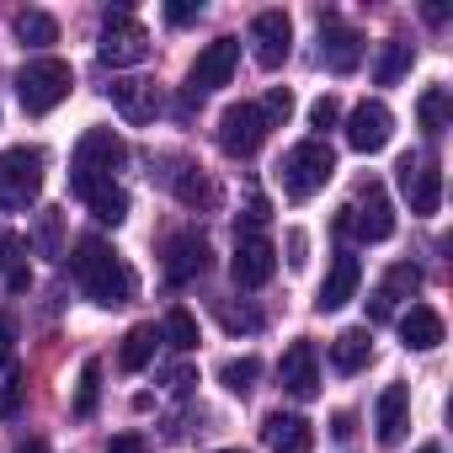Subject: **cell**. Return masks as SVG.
<instances>
[{"label":"cell","instance_id":"cell-1","mask_svg":"<svg viewBox=\"0 0 453 453\" xmlns=\"http://www.w3.org/2000/svg\"><path fill=\"white\" fill-rule=\"evenodd\" d=\"M70 273H75V283L86 288V299H91V304H102V310L128 304V299H134V288H139L134 267H128L107 241H96V235H86V241L70 251Z\"/></svg>","mask_w":453,"mask_h":453},{"label":"cell","instance_id":"cell-2","mask_svg":"<svg viewBox=\"0 0 453 453\" xmlns=\"http://www.w3.org/2000/svg\"><path fill=\"white\" fill-rule=\"evenodd\" d=\"M123 160H128L123 139H118L112 128H91V134L75 144V160H70V192L86 203L96 187H112V176H118Z\"/></svg>","mask_w":453,"mask_h":453},{"label":"cell","instance_id":"cell-3","mask_svg":"<svg viewBox=\"0 0 453 453\" xmlns=\"http://www.w3.org/2000/svg\"><path fill=\"white\" fill-rule=\"evenodd\" d=\"M278 176H283V192H288L294 203H310V197L336 176V150H331L326 139H299V144L283 155Z\"/></svg>","mask_w":453,"mask_h":453},{"label":"cell","instance_id":"cell-4","mask_svg":"<svg viewBox=\"0 0 453 453\" xmlns=\"http://www.w3.org/2000/svg\"><path fill=\"white\" fill-rule=\"evenodd\" d=\"M70 86H75V70H70L65 59H33V65H22V75H17L22 112H33V118L54 112V107L70 96Z\"/></svg>","mask_w":453,"mask_h":453},{"label":"cell","instance_id":"cell-5","mask_svg":"<svg viewBox=\"0 0 453 453\" xmlns=\"http://www.w3.org/2000/svg\"><path fill=\"white\" fill-rule=\"evenodd\" d=\"M43 192V150L12 144L0 150V208H33Z\"/></svg>","mask_w":453,"mask_h":453},{"label":"cell","instance_id":"cell-6","mask_svg":"<svg viewBox=\"0 0 453 453\" xmlns=\"http://www.w3.org/2000/svg\"><path fill=\"white\" fill-rule=\"evenodd\" d=\"M96 59H102L107 70H128V65H144V59H150V33L134 22L128 6L107 12V22H102V43H96Z\"/></svg>","mask_w":453,"mask_h":453},{"label":"cell","instance_id":"cell-7","mask_svg":"<svg viewBox=\"0 0 453 453\" xmlns=\"http://www.w3.org/2000/svg\"><path fill=\"white\" fill-rule=\"evenodd\" d=\"M342 230H352L357 241H368V246H379V241H389L395 235V208H389V192L384 187H363L357 192V203H347L342 208Z\"/></svg>","mask_w":453,"mask_h":453},{"label":"cell","instance_id":"cell-8","mask_svg":"<svg viewBox=\"0 0 453 453\" xmlns=\"http://www.w3.org/2000/svg\"><path fill=\"white\" fill-rule=\"evenodd\" d=\"M262 139H267V118H262L257 102H235V107L219 112V150H224V155L246 160V155L262 150Z\"/></svg>","mask_w":453,"mask_h":453},{"label":"cell","instance_id":"cell-9","mask_svg":"<svg viewBox=\"0 0 453 453\" xmlns=\"http://www.w3.org/2000/svg\"><path fill=\"white\" fill-rule=\"evenodd\" d=\"M395 181H400L411 213H437L442 208V165L432 155H405L395 165Z\"/></svg>","mask_w":453,"mask_h":453},{"label":"cell","instance_id":"cell-10","mask_svg":"<svg viewBox=\"0 0 453 453\" xmlns=\"http://www.w3.org/2000/svg\"><path fill=\"white\" fill-rule=\"evenodd\" d=\"M235 65H241V38H213V43L197 54V65H192V75H187V91H192V96H203V91L230 86Z\"/></svg>","mask_w":453,"mask_h":453},{"label":"cell","instance_id":"cell-11","mask_svg":"<svg viewBox=\"0 0 453 453\" xmlns=\"http://www.w3.org/2000/svg\"><path fill=\"white\" fill-rule=\"evenodd\" d=\"M251 54H257L262 70H283L288 65V54H294V22H288V12H262L251 22Z\"/></svg>","mask_w":453,"mask_h":453},{"label":"cell","instance_id":"cell-12","mask_svg":"<svg viewBox=\"0 0 453 453\" xmlns=\"http://www.w3.org/2000/svg\"><path fill=\"white\" fill-rule=\"evenodd\" d=\"M389 134H395V112H389L384 102H363V107H352V118H347V144H352L357 155L384 150Z\"/></svg>","mask_w":453,"mask_h":453},{"label":"cell","instance_id":"cell-13","mask_svg":"<svg viewBox=\"0 0 453 453\" xmlns=\"http://www.w3.org/2000/svg\"><path fill=\"white\" fill-rule=\"evenodd\" d=\"M278 384H283V395H294V400H315V395H320V363H315V347H310V342H294V347L283 352Z\"/></svg>","mask_w":453,"mask_h":453},{"label":"cell","instance_id":"cell-14","mask_svg":"<svg viewBox=\"0 0 453 453\" xmlns=\"http://www.w3.org/2000/svg\"><path fill=\"white\" fill-rule=\"evenodd\" d=\"M107 96H112V107H118L134 128L155 123V112H160V86H155V81H139V75L112 81V86H107Z\"/></svg>","mask_w":453,"mask_h":453},{"label":"cell","instance_id":"cell-15","mask_svg":"<svg viewBox=\"0 0 453 453\" xmlns=\"http://www.w3.org/2000/svg\"><path fill=\"white\" fill-rule=\"evenodd\" d=\"M230 273H235L241 288H262V283L278 273V251H273V241H267V235H241Z\"/></svg>","mask_w":453,"mask_h":453},{"label":"cell","instance_id":"cell-16","mask_svg":"<svg viewBox=\"0 0 453 453\" xmlns=\"http://www.w3.org/2000/svg\"><path fill=\"white\" fill-rule=\"evenodd\" d=\"M320 65L331 75H352L363 65V38L347 22H320Z\"/></svg>","mask_w":453,"mask_h":453},{"label":"cell","instance_id":"cell-17","mask_svg":"<svg viewBox=\"0 0 453 453\" xmlns=\"http://www.w3.org/2000/svg\"><path fill=\"white\" fill-rule=\"evenodd\" d=\"M373 426H379V442H384V448H400V442H405V426H411V389H405V384H384V389H379Z\"/></svg>","mask_w":453,"mask_h":453},{"label":"cell","instance_id":"cell-18","mask_svg":"<svg viewBox=\"0 0 453 453\" xmlns=\"http://www.w3.org/2000/svg\"><path fill=\"white\" fill-rule=\"evenodd\" d=\"M262 442H267L273 453H310V448H315V426H310L299 411H273V416L262 421Z\"/></svg>","mask_w":453,"mask_h":453},{"label":"cell","instance_id":"cell-19","mask_svg":"<svg viewBox=\"0 0 453 453\" xmlns=\"http://www.w3.org/2000/svg\"><path fill=\"white\" fill-rule=\"evenodd\" d=\"M421 288V267H411V262H400V267H389L384 273V283L373 288V299H368V320L379 326V320H389L395 315V304L400 299H411Z\"/></svg>","mask_w":453,"mask_h":453},{"label":"cell","instance_id":"cell-20","mask_svg":"<svg viewBox=\"0 0 453 453\" xmlns=\"http://www.w3.org/2000/svg\"><path fill=\"white\" fill-rule=\"evenodd\" d=\"M357 283H363V262H357L352 251H342V257L331 262L326 283H320V299H315V310H320V315H326V310H342V304L357 294Z\"/></svg>","mask_w":453,"mask_h":453},{"label":"cell","instance_id":"cell-21","mask_svg":"<svg viewBox=\"0 0 453 453\" xmlns=\"http://www.w3.org/2000/svg\"><path fill=\"white\" fill-rule=\"evenodd\" d=\"M208 273V246L197 235H176L165 246V283H192Z\"/></svg>","mask_w":453,"mask_h":453},{"label":"cell","instance_id":"cell-22","mask_svg":"<svg viewBox=\"0 0 453 453\" xmlns=\"http://www.w3.org/2000/svg\"><path fill=\"white\" fill-rule=\"evenodd\" d=\"M400 342H405L411 352H432V347H442V315H437L432 304H411V310L400 315Z\"/></svg>","mask_w":453,"mask_h":453},{"label":"cell","instance_id":"cell-23","mask_svg":"<svg viewBox=\"0 0 453 453\" xmlns=\"http://www.w3.org/2000/svg\"><path fill=\"white\" fill-rule=\"evenodd\" d=\"M368 357H373V336H368V326H347V331L331 342V363H336V373H357V368H368Z\"/></svg>","mask_w":453,"mask_h":453},{"label":"cell","instance_id":"cell-24","mask_svg":"<svg viewBox=\"0 0 453 453\" xmlns=\"http://www.w3.org/2000/svg\"><path fill=\"white\" fill-rule=\"evenodd\" d=\"M0 278H6L12 294L33 288V267H27V241L22 235H0Z\"/></svg>","mask_w":453,"mask_h":453},{"label":"cell","instance_id":"cell-25","mask_svg":"<svg viewBox=\"0 0 453 453\" xmlns=\"http://www.w3.org/2000/svg\"><path fill=\"white\" fill-rule=\"evenodd\" d=\"M155 347H160V331H155V326H134V331L123 336V347H118V368H123V373H144V368L155 363Z\"/></svg>","mask_w":453,"mask_h":453},{"label":"cell","instance_id":"cell-26","mask_svg":"<svg viewBox=\"0 0 453 453\" xmlns=\"http://www.w3.org/2000/svg\"><path fill=\"white\" fill-rule=\"evenodd\" d=\"M448 112H453V96H448V86H426V91H421V102H416L421 134H426V139H437V134L448 128Z\"/></svg>","mask_w":453,"mask_h":453},{"label":"cell","instance_id":"cell-27","mask_svg":"<svg viewBox=\"0 0 453 453\" xmlns=\"http://www.w3.org/2000/svg\"><path fill=\"white\" fill-rule=\"evenodd\" d=\"M17 38H22V49H49V43H59V22L49 17V12H17Z\"/></svg>","mask_w":453,"mask_h":453},{"label":"cell","instance_id":"cell-28","mask_svg":"<svg viewBox=\"0 0 453 453\" xmlns=\"http://www.w3.org/2000/svg\"><path fill=\"white\" fill-rule=\"evenodd\" d=\"M171 187H176V197H181L187 208H213V197H219V192H213V181H208L197 165H181V171L171 176Z\"/></svg>","mask_w":453,"mask_h":453},{"label":"cell","instance_id":"cell-29","mask_svg":"<svg viewBox=\"0 0 453 453\" xmlns=\"http://www.w3.org/2000/svg\"><path fill=\"white\" fill-rule=\"evenodd\" d=\"M86 208H91L102 224H123V219H128V192H123L118 181H112V187H96V192L86 197Z\"/></svg>","mask_w":453,"mask_h":453},{"label":"cell","instance_id":"cell-30","mask_svg":"<svg viewBox=\"0 0 453 453\" xmlns=\"http://www.w3.org/2000/svg\"><path fill=\"white\" fill-rule=\"evenodd\" d=\"M96 400H102V363L86 357V363H81V384H75V416H81V421L96 416Z\"/></svg>","mask_w":453,"mask_h":453},{"label":"cell","instance_id":"cell-31","mask_svg":"<svg viewBox=\"0 0 453 453\" xmlns=\"http://www.w3.org/2000/svg\"><path fill=\"white\" fill-rule=\"evenodd\" d=\"M257 379H262V363H257V357H230V363L219 368V384L230 389V395H251Z\"/></svg>","mask_w":453,"mask_h":453},{"label":"cell","instance_id":"cell-32","mask_svg":"<svg viewBox=\"0 0 453 453\" xmlns=\"http://www.w3.org/2000/svg\"><path fill=\"white\" fill-rule=\"evenodd\" d=\"M405 70H411V43L389 38V43L379 49V70H373V81H379V86H395V81H400Z\"/></svg>","mask_w":453,"mask_h":453},{"label":"cell","instance_id":"cell-33","mask_svg":"<svg viewBox=\"0 0 453 453\" xmlns=\"http://www.w3.org/2000/svg\"><path fill=\"white\" fill-rule=\"evenodd\" d=\"M160 342H171L176 352H192V347H197V320H192V310H181V304H176V310L165 315V331H160Z\"/></svg>","mask_w":453,"mask_h":453},{"label":"cell","instance_id":"cell-34","mask_svg":"<svg viewBox=\"0 0 453 453\" xmlns=\"http://www.w3.org/2000/svg\"><path fill=\"white\" fill-rule=\"evenodd\" d=\"M257 107H262V118H267V128H273V123H288V112H294V96H288L283 86H273V91H267V102H257Z\"/></svg>","mask_w":453,"mask_h":453},{"label":"cell","instance_id":"cell-35","mask_svg":"<svg viewBox=\"0 0 453 453\" xmlns=\"http://www.w3.org/2000/svg\"><path fill=\"white\" fill-rule=\"evenodd\" d=\"M22 395H27V379L22 373H12L6 384H0V416H6V421L22 416Z\"/></svg>","mask_w":453,"mask_h":453},{"label":"cell","instance_id":"cell-36","mask_svg":"<svg viewBox=\"0 0 453 453\" xmlns=\"http://www.w3.org/2000/svg\"><path fill=\"white\" fill-rule=\"evenodd\" d=\"M59 219H65L59 208H49V213H43V230H38V246H43V257H65V251H59Z\"/></svg>","mask_w":453,"mask_h":453},{"label":"cell","instance_id":"cell-37","mask_svg":"<svg viewBox=\"0 0 453 453\" xmlns=\"http://www.w3.org/2000/svg\"><path fill=\"white\" fill-rule=\"evenodd\" d=\"M336 118H342V107H336V96H320L315 107H310V123L326 134V128H336Z\"/></svg>","mask_w":453,"mask_h":453},{"label":"cell","instance_id":"cell-38","mask_svg":"<svg viewBox=\"0 0 453 453\" xmlns=\"http://www.w3.org/2000/svg\"><path fill=\"white\" fill-rule=\"evenodd\" d=\"M197 12H203L197 0H171V6H165V22H171V27H187V22H197Z\"/></svg>","mask_w":453,"mask_h":453},{"label":"cell","instance_id":"cell-39","mask_svg":"<svg viewBox=\"0 0 453 453\" xmlns=\"http://www.w3.org/2000/svg\"><path fill=\"white\" fill-rule=\"evenodd\" d=\"M12 352H17V326H12L6 315H0V368L12 363Z\"/></svg>","mask_w":453,"mask_h":453},{"label":"cell","instance_id":"cell-40","mask_svg":"<svg viewBox=\"0 0 453 453\" xmlns=\"http://www.w3.org/2000/svg\"><path fill=\"white\" fill-rule=\"evenodd\" d=\"M267 219H273V203H267V197H251V208H246V230H262Z\"/></svg>","mask_w":453,"mask_h":453},{"label":"cell","instance_id":"cell-41","mask_svg":"<svg viewBox=\"0 0 453 453\" xmlns=\"http://www.w3.org/2000/svg\"><path fill=\"white\" fill-rule=\"evenodd\" d=\"M107 453H144V437H139V432H118V437L107 442Z\"/></svg>","mask_w":453,"mask_h":453},{"label":"cell","instance_id":"cell-42","mask_svg":"<svg viewBox=\"0 0 453 453\" xmlns=\"http://www.w3.org/2000/svg\"><path fill=\"white\" fill-rule=\"evenodd\" d=\"M352 432H357V416H352V411H336V421H331V437H336V442H347Z\"/></svg>","mask_w":453,"mask_h":453},{"label":"cell","instance_id":"cell-43","mask_svg":"<svg viewBox=\"0 0 453 453\" xmlns=\"http://www.w3.org/2000/svg\"><path fill=\"white\" fill-rule=\"evenodd\" d=\"M304 251H310V241H304V235L294 230V235H288V267H304V262H310Z\"/></svg>","mask_w":453,"mask_h":453},{"label":"cell","instance_id":"cell-44","mask_svg":"<svg viewBox=\"0 0 453 453\" xmlns=\"http://www.w3.org/2000/svg\"><path fill=\"white\" fill-rule=\"evenodd\" d=\"M224 326H230V331H257V315H241V310H224Z\"/></svg>","mask_w":453,"mask_h":453},{"label":"cell","instance_id":"cell-45","mask_svg":"<svg viewBox=\"0 0 453 453\" xmlns=\"http://www.w3.org/2000/svg\"><path fill=\"white\" fill-rule=\"evenodd\" d=\"M17 453H49V442H43V437H22Z\"/></svg>","mask_w":453,"mask_h":453},{"label":"cell","instance_id":"cell-46","mask_svg":"<svg viewBox=\"0 0 453 453\" xmlns=\"http://www.w3.org/2000/svg\"><path fill=\"white\" fill-rule=\"evenodd\" d=\"M416 453H442V448H437V442H426V448H416Z\"/></svg>","mask_w":453,"mask_h":453},{"label":"cell","instance_id":"cell-47","mask_svg":"<svg viewBox=\"0 0 453 453\" xmlns=\"http://www.w3.org/2000/svg\"><path fill=\"white\" fill-rule=\"evenodd\" d=\"M219 453H246V448H219Z\"/></svg>","mask_w":453,"mask_h":453}]
</instances>
